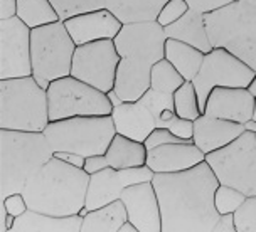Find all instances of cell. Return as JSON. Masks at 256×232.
Segmentation results:
<instances>
[{"label":"cell","mask_w":256,"mask_h":232,"mask_svg":"<svg viewBox=\"0 0 256 232\" xmlns=\"http://www.w3.org/2000/svg\"><path fill=\"white\" fill-rule=\"evenodd\" d=\"M162 232H214L221 214L214 204L219 180L208 162L182 172L155 174Z\"/></svg>","instance_id":"obj_1"},{"label":"cell","mask_w":256,"mask_h":232,"mask_svg":"<svg viewBox=\"0 0 256 232\" xmlns=\"http://www.w3.org/2000/svg\"><path fill=\"white\" fill-rule=\"evenodd\" d=\"M120 54L115 94L122 101H135L152 84V69L166 57V29L157 20L123 24L115 39Z\"/></svg>","instance_id":"obj_2"},{"label":"cell","mask_w":256,"mask_h":232,"mask_svg":"<svg viewBox=\"0 0 256 232\" xmlns=\"http://www.w3.org/2000/svg\"><path fill=\"white\" fill-rule=\"evenodd\" d=\"M90 174L52 157L27 180L22 195L30 211L49 216H76L86 207Z\"/></svg>","instance_id":"obj_3"},{"label":"cell","mask_w":256,"mask_h":232,"mask_svg":"<svg viewBox=\"0 0 256 232\" xmlns=\"http://www.w3.org/2000/svg\"><path fill=\"white\" fill-rule=\"evenodd\" d=\"M52 157L44 131L0 128V199L22 194L27 180Z\"/></svg>","instance_id":"obj_4"},{"label":"cell","mask_w":256,"mask_h":232,"mask_svg":"<svg viewBox=\"0 0 256 232\" xmlns=\"http://www.w3.org/2000/svg\"><path fill=\"white\" fill-rule=\"evenodd\" d=\"M49 121L48 89L34 76L0 79V128L44 131Z\"/></svg>","instance_id":"obj_5"},{"label":"cell","mask_w":256,"mask_h":232,"mask_svg":"<svg viewBox=\"0 0 256 232\" xmlns=\"http://www.w3.org/2000/svg\"><path fill=\"white\" fill-rule=\"evenodd\" d=\"M212 47H222L256 71V7L246 0L204 13Z\"/></svg>","instance_id":"obj_6"},{"label":"cell","mask_w":256,"mask_h":232,"mask_svg":"<svg viewBox=\"0 0 256 232\" xmlns=\"http://www.w3.org/2000/svg\"><path fill=\"white\" fill-rule=\"evenodd\" d=\"M49 143L56 152H71L91 157L104 155L116 135L112 115L71 116L49 121L44 130Z\"/></svg>","instance_id":"obj_7"},{"label":"cell","mask_w":256,"mask_h":232,"mask_svg":"<svg viewBox=\"0 0 256 232\" xmlns=\"http://www.w3.org/2000/svg\"><path fill=\"white\" fill-rule=\"evenodd\" d=\"M74 51L76 44L62 20L32 29V76L44 89L59 77L71 76Z\"/></svg>","instance_id":"obj_8"},{"label":"cell","mask_w":256,"mask_h":232,"mask_svg":"<svg viewBox=\"0 0 256 232\" xmlns=\"http://www.w3.org/2000/svg\"><path fill=\"white\" fill-rule=\"evenodd\" d=\"M219 184L256 195V131L248 130L226 147L206 155Z\"/></svg>","instance_id":"obj_9"},{"label":"cell","mask_w":256,"mask_h":232,"mask_svg":"<svg viewBox=\"0 0 256 232\" xmlns=\"http://www.w3.org/2000/svg\"><path fill=\"white\" fill-rule=\"evenodd\" d=\"M49 118L51 121L71 116L112 115L113 103L108 93L96 89L74 76L59 77L48 88Z\"/></svg>","instance_id":"obj_10"},{"label":"cell","mask_w":256,"mask_h":232,"mask_svg":"<svg viewBox=\"0 0 256 232\" xmlns=\"http://www.w3.org/2000/svg\"><path fill=\"white\" fill-rule=\"evenodd\" d=\"M168 108H174V93L158 88H150L135 101L118 103L112 113L116 133L145 142L155 128H162V115Z\"/></svg>","instance_id":"obj_11"},{"label":"cell","mask_w":256,"mask_h":232,"mask_svg":"<svg viewBox=\"0 0 256 232\" xmlns=\"http://www.w3.org/2000/svg\"><path fill=\"white\" fill-rule=\"evenodd\" d=\"M256 76V71L246 62L238 59L234 54L222 47H214L204 56L202 66L192 79L198 91L200 110L204 113L206 103L211 91L218 86L228 88H248L251 79Z\"/></svg>","instance_id":"obj_12"},{"label":"cell","mask_w":256,"mask_h":232,"mask_svg":"<svg viewBox=\"0 0 256 232\" xmlns=\"http://www.w3.org/2000/svg\"><path fill=\"white\" fill-rule=\"evenodd\" d=\"M120 54L113 39H103L76 45L71 76L84 81L96 89L110 93L115 89Z\"/></svg>","instance_id":"obj_13"},{"label":"cell","mask_w":256,"mask_h":232,"mask_svg":"<svg viewBox=\"0 0 256 232\" xmlns=\"http://www.w3.org/2000/svg\"><path fill=\"white\" fill-rule=\"evenodd\" d=\"M30 32L17 15L0 19V79L32 76Z\"/></svg>","instance_id":"obj_14"},{"label":"cell","mask_w":256,"mask_h":232,"mask_svg":"<svg viewBox=\"0 0 256 232\" xmlns=\"http://www.w3.org/2000/svg\"><path fill=\"white\" fill-rule=\"evenodd\" d=\"M155 172L148 165L132 167V168H113L106 167L100 172L90 175L88 195H86L84 211H94L106 204L122 199L123 190L134 184L150 182Z\"/></svg>","instance_id":"obj_15"},{"label":"cell","mask_w":256,"mask_h":232,"mask_svg":"<svg viewBox=\"0 0 256 232\" xmlns=\"http://www.w3.org/2000/svg\"><path fill=\"white\" fill-rule=\"evenodd\" d=\"M122 200L126 207L128 221L138 232H162V212L152 180L126 187Z\"/></svg>","instance_id":"obj_16"},{"label":"cell","mask_w":256,"mask_h":232,"mask_svg":"<svg viewBox=\"0 0 256 232\" xmlns=\"http://www.w3.org/2000/svg\"><path fill=\"white\" fill-rule=\"evenodd\" d=\"M256 110V98L248 88H228L218 86L211 91L204 108V115L222 118L236 123L253 121Z\"/></svg>","instance_id":"obj_17"},{"label":"cell","mask_w":256,"mask_h":232,"mask_svg":"<svg viewBox=\"0 0 256 232\" xmlns=\"http://www.w3.org/2000/svg\"><path fill=\"white\" fill-rule=\"evenodd\" d=\"M68 32L76 45L103 39H115L122 30L123 22L110 8H98L64 20Z\"/></svg>","instance_id":"obj_18"},{"label":"cell","mask_w":256,"mask_h":232,"mask_svg":"<svg viewBox=\"0 0 256 232\" xmlns=\"http://www.w3.org/2000/svg\"><path fill=\"white\" fill-rule=\"evenodd\" d=\"M206 160V153L192 140L158 145L147 152V165L155 174L182 172Z\"/></svg>","instance_id":"obj_19"},{"label":"cell","mask_w":256,"mask_h":232,"mask_svg":"<svg viewBox=\"0 0 256 232\" xmlns=\"http://www.w3.org/2000/svg\"><path fill=\"white\" fill-rule=\"evenodd\" d=\"M244 131H246V125H243V123L222 120V118L209 116L202 113L194 121V136H192V142L208 155L226 147L231 142H234L238 136H241Z\"/></svg>","instance_id":"obj_20"},{"label":"cell","mask_w":256,"mask_h":232,"mask_svg":"<svg viewBox=\"0 0 256 232\" xmlns=\"http://www.w3.org/2000/svg\"><path fill=\"white\" fill-rule=\"evenodd\" d=\"M83 216H49L27 209L24 214L16 217L10 232H81Z\"/></svg>","instance_id":"obj_21"},{"label":"cell","mask_w":256,"mask_h":232,"mask_svg":"<svg viewBox=\"0 0 256 232\" xmlns=\"http://www.w3.org/2000/svg\"><path fill=\"white\" fill-rule=\"evenodd\" d=\"M164 29H166L167 39H177L182 40V42H187L198 47L204 54L214 49L211 40H209L204 13L194 10V8H189L179 20L164 27Z\"/></svg>","instance_id":"obj_22"},{"label":"cell","mask_w":256,"mask_h":232,"mask_svg":"<svg viewBox=\"0 0 256 232\" xmlns=\"http://www.w3.org/2000/svg\"><path fill=\"white\" fill-rule=\"evenodd\" d=\"M147 147L144 142L116 133L104 153L106 162L113 168H132L147 165Z\"/></svg>","instance_id":"obj_23"},{"label":"cell","mask_w":256,"mask_h":232,"mask_svg":"<svg viewBox=\"0 0 256 232\" xmlns=\"http://www.w3.org/2000/svg\"><path fill=\"white\" fill-rule=\"evenodd\" d=\"M128 221V212L122 199L94 211H88L83 216L81 232H118Z\"/></svg>","instance_id":"obj_24"},{"label":"cell","mask_w":256,"mask_h":232,"mask_svg":"<svg viewBox=\"0 0 256 232\" xmlns=\"http://www.w3.org/2000/svg\"><path fill=\"white\" fill-rule=\"evenodd\" d=\"M206 54L194 45L177 39L166 40V59L180 72L186 81H192L202 66Z\"/></svg>","instance_id":"obj_25"},{"label":"cell","mask_w":256,"mask_h":232,"mask_svg":"<svg viewBox=\"0 0 256 232\" xmlns=\"http://www.w3.org/2000/svg\"><path fill=\"white\" fill-rule=\"evenodd\" d=\"M167 0H106L110 8L123 24L157 20Z\"/></svg>","instance_id":"obj_26"},{"label":"cell","mask_w":256,"mask_h":232,"mask_svg":"<svg viewBox=\"0 0 256 232\" xmlns=\"http://www.w3.org/2000/svg\"><path fill=\"white\" fill-rule=\"evenodd\" d=\"M17 17L30 29L59 20L51 0H17Z\"/></svg>","instance_id":"obj_27"},{"label":"cell","mask_w":256,"mask_h":232,"mask_svg":"<svg viewBox=\"0 0 256 232\" xmlns=\"http://www.w3.org/2000/svg\"><path fill=\"white\" fill-rule=\"evenodd\" d=\"M174 108H176L177 115L180 118H186V120L196 121L202 115L198 91H196V86L192 81H184V84L174 93Z\"/></svg>","instance_id":"obj_28"},{"label":"cell","mask_w":256,"mask_h":232,"mask_svg":"<svg viewBox=\"0 0 256 232\" xmlns=\"http://www.w3.org/2000/svg\"><path fill=\"white\" fill-rule=\"evenodd\" d=\"M184 81L186 79L182 77L180 72L177 71L166 57H164L154 66L152 84H150V88H158V89H164V91L176 93V91L184 84Z\"/></svg>","instance_id":"obj_29"},{"label":"cell","mask_w":256,"mask_h":232,"mask_svg":"<svg viewBox=\"0 0 256 232\" xmlns=\"http://www.w3.org/2000/svg\"><path fill=\"white\" fill-rule=\"evenodd\" d=\"M51 3L56 8L59 20L62 22L74 15L106 7V0H51Z\"/></svg>","instance_id":"obj_30"},{"label":"cell","mask_w":256,"mask_h":232,"mask_svg":"<svg viewBox=\"0 0 256 232\" xmlns=\"http://www.w3.org/2000/svg\"><path fill=\"white\" fill-rule=\"evenodd\" d=\"M248 195H244L241 190H238L230 185L219 184L216 189V195H214V204L219 214H232L244 204Z\"/></svg>","instance_id":"obj_31"},{"label":"cell","mask_w":256,"mask_h":232,"mask_svg":"<svg viewBox=\"0 0 256 232\" xmlns=\"http://www.w3.org/2000/svg\"><path fill=\"white\" fill-rule=\"evenodd\" d=\"M236 232H256V195H251L234 212Z\"/></svg>","instance_id":"obj_32"},{"label":"cell","mask_w":256,"mask_h":232,"mask_svg":"<svg viewBox=\"0 0 256 232\" xmlns=\"http://www.w3.org/2000/svg\"><path fill=\"white\" fill-rule=\"evenodd\" d=\"M189 8H190V5L187 3V0H167L166 5L162 7V10L158 13L157 22L160 25L167 27V25H170L174 22L179 20Z\"/></svg>","instance_id":"obj_33"},{"label":"cell","mask_w":256,"mask_h":232,"mask_svg":"<svg viewBox=\"0 0 256 232\" xmlns=\"http://www.w3.org/2000/svg\"><path fill=\"white\" fill-rule=\"evenodd\" d=\"M177 142H186V140L176 136L168 128H155L152 133L147 136V140H145L144 143H145V147H147V150H152L155 147H158V145L177 143Z\"/></svg>","instance_id":"obj_34"},{"label":"cell","mask_w":256,"mask_h":232,"mask_svg":"<svg viewBox=\"0 0 256 232\" xmlns=\"http://www.w3.org/2000/svg\"><path fill=\"white\" fill-rule=\"evenodd\" d=\"M167 128L182 140H192V136H194V121L180 118L179 115L168 123Z\"/></svg>","instance_id":"obj_35"},{"label":"cell","mask_w":256,"mask_h":232,"mask_svg":"<svg viewBox=\"0 0 256 232\" xmlns=\"http://www.w3.org/2000/svg\"><path fill=\"white\" fill-rule=\"evenodd\" d=\"M232 2H236V0H187L190 8H194V10H198V12H202V13L218 10V8L230 5Z\"/></svg>","instance_id":"obj_36"},{"label":"cell","mask_w":256,"mask_h":232,"mask_svg":"<svg viewBox=\"0 0 256 232\" xmlns=\"http://www.w3.org/2000/svg\"><path fill=\"white\" fill-rule=\"evenodd\" d=\"M0 200L6 204L8 214H12V216H16V217L20 216V214H24L27 209H29L22 194H12V195H8V197L0 199Z\"/></svg>","instance_id":"obj_37"},{"label":"cell","mask_w":256,"mask_h":232,"mask_svg":"<svg viewBox=\"0 0 256 232\" xmlns=\"http://www.w3.org/2000/svg\"><path fill=\"white\" fill-rule=\"evenodd\" d=\"M110 167L108 162H106V157L104 155H91V157H86V162H84V170L88 174H94V172H100L103 168Z\"/></svg>","instance_id":"obj_38"},{"label":"cell","mask_w":256,"mask_h":232,"mask_svg":"<svg viewBox=\"0 0 256 232\" xmlns=\"http://www.w3.org/2000/svg\"><path fill=\"white\" fill-rule=\"evenodd\" d=\"M214 232H236V222H234V212L232 214H221Z\"/></svg>","instance_id":"obj_39"},{"label":"cell","mask_w":256,"mask_h":232,"mask_svg":"<svg viewBox=\"0 0 256 232\" xmlns=\"http://www.w3.org/2000/svg\"><path fill=\"white\" fill-rule=\"evenodd\" d=\"M54 157L61 158V160L71 163V165H76V167H84V162H86V157L83 155H78V153H71V152H56Z\"/></svg>","instance_id":"obj_40"},{"label":"cell","mask_w":256,"mask_h":232,"mask_svg":"<svg viewBox=\"0 0 256 232\" xmlns=\"http://www.w3.org/2000/svg\"><path fill=\"white\" fill-rule=\"evenodd\" d=\"M17 15V0H0V19Z\"/></svg>","instance_id":"obj_41"},{"label":"cell","mask_w":256,"mask_h":232,"mask_svg":"<svg viewBox=\"0 0 256 232\" xmlns=\"http://www.w3.org/2000/svg\"><path fill=\"white\" fill-rule=\"evenodd\" d=\"M7 217H8V211H7L6 204L0 200V231L2 232H8L7 231Z\"/></svg>","instance_id":"obj_42"},{"label":"cell","mask_w":256,"mask_h":232,"mask_svg":"<svg viewBox=\"0 0 256 232\" xmlns=\"http://www.w3.org/2000/svg\"><path fill=\"white\" fill-rule=\"evenodd\" d=\"M118 232H138V229H136V227L132 224L130 221H126L125 224L120 227V231H118Z\"/></svg>","instance_id":"obj_43"},{"label":"cell","mask_w":256,"mask_h":232,"mask_svg":"<svg viewBox=\"0 0 256 232\" xmlns=\"http://www.w3.org/2000/svg\"><path fill=\"white\" fill-rule=\"evenodd\" d=\"M248 91L256 98V76L253 77V79H251V83L248 84Z\"/></svg>","instance_id":"obj_44"},{"label":"cell","mask_w":256,"mask_h":232,"mask_svg":"<svg viewBox=\"0 0 256 232\" xmlns=\"http://www.w3.org/2000/svg\"><path fill=\"white\" fill-rule=\"evenodd\" d=\"M246 128H248V130H254V131H256V123H254V121L246 123Z\"/></svg>","instance_id":"obj_45"},{"label":"cell","mask_w":256,"mask_h":232,"mask_svg":"<svg viewBox=\"0 0 256 232\" xmlns=\"http://www.w3.org/2000/svg\"><path fill=\"white\" fill-rule=\"evenodd\" d=\"M246 2L251 3V5H254V7H256V0H246Z\"/></svg>","instance_id":"obj_46"},{"label":"cell","mask_w":256,"mask_h":232,"mask_svg":"<svg viewBox=\"0 0 256 232\" xmlns=\"http://www.w3.org/2000/svg\"><path fill=\"white\" fill-rule=\"evenodd\" d=\"M253 121L256 123V110H254V118H253Z\"/></svg>","instance_id":"obj_47"}]
</instances>
